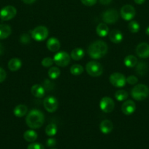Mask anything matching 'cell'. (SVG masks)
Segmentation results:
<instances>
[{
  "instance_id": "6da1fadb",
  "label": "cell",
  "mask_w": 149,
  "mask_h": 149,
  "mask_svg": "<svg viewBox=\"0 0 149 149\" xmlns=\"http://www.w3.org/2000/svg\"><path fill=\"white\" fill-rule=\"evenodd\" d=\"M108 45L104 41L97 40L89 45L87 52L92 59L98 60L105 56L108 52Z\"/></svg>"
},
{
  "instance_id": "7a4b0ae2",
  "label": "cell",
  "mask_w": 149,
  "mask_h": 149,
  "mask_svg": "<svg viewBox=\"0 0 149 149\" xmlns=\"http://www.w3.org/2000/svg\"><path fill=\"white\" fill-rule=\"evenodd\" d=\"M45 116L41 111L33 109L26 115V124L31 129H38L43 125Z\"/></svg>"
},
{
  "instance_id": "3957f363",
  "label": "cell",
  "mask_w": 149,
  "mask_h": 149,
  "mask_svg": "<svg viewBox=\"0 0 149 149\" xmlns=\"http://www.w3.org/2000/svg\"><path fill=\"white\" fill-rule=\"evenodd\" d=\"M131 95L134 100L141 101L147 98L149 95V88L145 84H137L131 89Z\"/></svg>"
},
{
  "instance_id": "277c9868",
  "label": "cell",
  "mask_w": 149,
  "mask_h": 149,
  "mask_svg": "<svg viewBox=\"0 0 149 149\" xmlns=\"http://www.w3.org/2000/svg\"><path fill=\"white\" fill-rule=\"evenodd\" d=\"M86 72L89 76L93 77H98L103 73V67L99 63L96 61H90L86 65Z\"/></svg>"
},
{
  "instance_id": "5b68a950",
  "label": "cell",
  "mask_w": 149,
  "mask_h": 149,
  "mask_svg": "<svg viewBox=\"0 0 149 149\" xmlns=\"http://www.w3.org/2000/svg\"><path fill=\"white\" fill-rule=\"evenodd\" d=\"M32 38L37 42H42L48 36V30L45 26H39L32 31Z\"/></svg>"
},
{
  "instance_id": "8992f818",
  "label": "cell",
  "mask_w": 149,
  "mask_h": 149,
  "mask_svg": "<svg viewBox=\"0 0 149 149\" xmlns=\"http://www.w3.org/2000/svg\"><path fill=\"white\" fill-rule=\"evenodd\" d=\"M119 15L115 9H109L104 12L102 15V19L106 24H114L118 21Z\"/></svg>"
},
{
  "instance_id": "52a82bcc",
  "label": "cell",
  "mask_w": 149,
  "mask_h": 149,
  "mask_svg": "<svg viewBox=\"0 0 149 149\" xmlns=\"http://www.w3.org/2000/svg\"><path fill=\"white\" fill-rule=\"evenodd\" d=\"M70 58L71 57L65 51H60L57 52V53L54 55L53 60L58 66L66 67L70 63Z\"/></svg>"
},
{
  "instance_id": "ba28073f",
  "label": "cell",
  "mask_w": 149,
  "mask_h": 149,
  "mask_svg": "<svg viewBox=\"0 0 149 149\" xmlns=\"http://www.w3.org/2000/svg\"><path fill=\"white\" fill-rule=\"evenodd\" d=\"M109 81L112 86L115 87H124L127 84V78L123 74L118 72L112 73L110 76Z\"/></svg>"
},
{
  "instance_id": "9c48e42d",
  "label": "cell",
  "mask_w": 149,
  "mask_h": 149,
  "mask_svg": "<svg viewBox=\"0 0 149 149\" xmlns=\"http://www.w3.org/2000/svg\"><path fill=\"white\" fill-rule=\"evenodd\" d=\"M17 14V10L12 5H7L0 10V18L3 21H7L13 19Z\"/></svg>"
},
{
  "instance_id": "30bf717a",
  "label": "cell",
  "mask_w": 149,
  "mask_h": 149,
  "mask_svg": "<svg viewBox=\"0 0 149 149\" xmlns=\"http://www.w3.org/2000/svg\"><path fill=\"white\" fill-rule=\"evenodd\" d=\"M121 16L124 20L127 21H130L134 17L136 14L135 9L133 6L130 4H125L123 6L121 9Z\"/></svg>"
},
{
  "instance_id": "8fae6325",
  "label": "cell",
  "mask_w": 149,
  "mask_h": 149,
  "mask_svg": "<svg viewBox=\"0 0 149 149\" xmlns=\"http://www.w3.org/2000/svg\"><path fill=\"white\" fill-rule=\"evenodd\" d=\"M43 106L48 112L53 113L58 109V100L54 96H48L44 99Z\"/></svg>"
},
{
  "instance_id": "7c38bea8",
  "label": "cell",
  "mask_w": 149,
  "mask_h": 149,
  "mask_svg": "<svg viewBox=\"0 0 149 149\" xmlns=\"http://www.w3.org/2000/svg\"><path fill=\"white\" fill-rule=\"evenodd\" d=\"M99 107L101 110L105 113H110L114 110L115 103L112 98L106 96L101 99L99 102Z\"/></svg>"
},
{
  "instance_id": "4fadbf2b",
  "label": "cell",
  "mask_w": 149,
  "mask_h": 149,
  "mask_svg": "<svg viewBox=\"0 0 149 149\" xmlns=\"http://www.w3.org/2000/svg\"><path fill=\"white\" fill-rule=\"evenodd\" d=\"M136 54L140 58H149V45L145 42L140 43L136 47Z\"/></svg>"
},
{
  "instance_id": "5bb4252c",
  "label": "cell",
  "mask_w": 149,
  "mask_h": 149,
  "mask_svg": "<svg viewBox=\"0 0 149 149\" xmlns=\"http://www.w3.org/2000/svg\"><path fill=\"white\" fill-rule=\"evenodd\" d=\"M136 109V105L134 102L131 100H127L121 106V111L127 116L132 114Z\"/></svg>"
},
{
  "instance_id": "9a60e30c",
  "label": "cell",
  "mask_w": 149,
  "mask_h": 149,
  "mask_svg": "<svg viewBox=\"0 0 149 149\" xmlns=\"http://www.w3.org/2000/svg\"><path fill=\"white\" fill-rule=\"evenodd\" d=\"M46 46L48 50L53 52H56L59 50L60 47H61V44L58 39L55 37H51L47 41Z\"/></svg>"
},
{
  "instance_id": "2e32d148",
  "label": "cell",
  "mask_w": 149,
  "mask_h": 149,
  "mask_svg": "<svg viewBox=\"0 0 149 149\" xmlns=\"http://www.w3.org/2000/svg\"><path fill=\"white\" fill-rule=\"evenodd\" d=\"M99 129L100 131L102 132V133L105 134H109L113 130V124L112 123L110 120H108V119H105V120L102 121L99 125Z\"/></svg>"
},
{
  "instance_id": "e0dca14e",
  "label": "cell",
  "mask_w": 149,
  "mask_h": 149,
  "mask_svg": "<svg viewBox=\"0 0 149 149\" xmlns=\"http://www.w3.org/2000/svg\"><path fill=\"white\" fill-rule=\"evenodd\" d=\"M31 93H32V95L34 96L35 97L37 98H41L45 96V90L43 87V86L40 85V84H34L31 88Z\"/></svg>"
},
{
  "instance_id": "ac0fdd59",
  "label": "cell",
  "mask_w": 149,
  "mask_h": 149,
  "mask_svg": "<svg viewBox=\"0 0 149 149\" xmlns=\"http://www.w3.org/2000/svg\"><path fill=\"white\" fill-rule=\"evenodd\" d=\"M109 35V39L112 43L119 44L122 42L123 40V34L120 31L113 29L110 33H108Z\"/></svg>"
},
{
  "instance_id": "d6986e66",
  "label": "cell",
  "mask_w": 149,
  "mask_h": 149,
  "mask_svg": "<svg viewBox=\"0 0 149 149\" xmlns=\"http://www.w3.org/2000/svg\"><path fill=\"white\" fill-rule=\"evenodd\" d=\"M96 32L100 37H105L109 33V28L105 23H101L96 26Z\"/></svg>"
},
{
  "instance_id": "ffe728a7",
  "label": "cell",
  "mask_w": 149,
  "mask_h": 149,
  "mask_svg": "<svg viewBox=\"0 0 149 149\" xmlns=\"http://www.w3.org/2000/svg\"><path fill=\"white\" fill-rule=\"evenodd\" d=\"M28 108L27 106L23 104H19L15 106L13 110L14 115L17 117H23L25 115L27 114Z\"/></svg>"
},
{
  "instance_id": "44dd1931",
  "label": "cell",
  "mask_w": 149,
  "mask_h": 149,
  "mask_svg": "<svg viewBox=\"0 0 149 149\" xmlns=\"http://www.w3.org/2000/svg\"><path fill=\"white\" fill-rule=\"evenodd\" d=\"M22 66V62L18 58H12L8 63V68L12 71H18Z\"/></svg>"
},
{
  "instance_id": "7402d4cb",
  "label": "cell",
  "mask_w": 149,
  "mask_h": 149,
  "mask_svg": "<svg viewBox=\"0 0 149 149\" xmlns=\"http://www.w3.org/2000/svg\"><path fill=\"white\" fill-rule=\"evenodd\" d=\"M12 29L10 26L6 24H0V39H7L10 36Z\"/></svg>"
},
{
  "instance_id": "603a6c76",
  "label": "cell",
  "mask_w": 149,
  "mask_h": 149,
  "mask_svg": "<svg viewBox=\"0 0 149 149\" xmlns=\"http://www.w3.org/2000/svg\"><path fill=\"white\" fill-rule=\"evenodd\" d=\"M135 72L140 76H144L148 72V65L144 61L137 63L135 65Z\"/></svg>"
},
{
  "instance_id": "cb8c5ba5",
  "label": "cell",
  "mask_w": 149,
  "mask_h": 149,
  "mask_svg": "<svg viewBox=\"0 0 149 149\" xmlns=\"http://www.w3.org/2000/svg\"><path fill=\"white\" fill-rule=\"evenodd\" d=\"M84 55L85 52L82 48H75V49H72L71 54H70V57L72 58V59L76 61L81 60L84 57Z\"/></svg>"
},
{
  "instance_id": "d4e9b609",
  "label": "cell",
  "mask_w": 149,
  "mask_h": 149,
  "mask_svg": "<svg viewBox=\"0 0 149 149\" xmlns=\"http://www.w3.org/2000/svg\"><path fill=\"white\" fill-rule=\"evenodd\" d=\"M37 133L35 132L33 130H26V132L23 133V138L26 141L30 143H33L37 139Z\"/></svg>"
},
{
  "instance_id": "484cf974",
  "label": "cell",
  "mask_w": 149,
  "mask_h": 149,
  "mask_svg": "<svg viewBox=\"0 0 149 149\" xmlns=\"http://www.w3.org/2000/svg\"><path fill=\"white\" fill-rule=\"evenodd\" d=\"M137 63V58L132 55H127L124 58V65L128 68H134Z\"/></svg>"
},
{
  "instance_id": "4316f807",
  "label": "cell",
  "mask_w": 149,
  "mask_h": 149,
  "mask_svg": "<svg viewBox=\"0 0 149 149\" xmlns=\"http://www.w3.org/2000/svg\"><path fill=\"white\" fill-rule=\"evenodd\" d=\"M57 131H58L57 126L53 123L49 124V125H47V127H45V133H46V135L49 137L54 136V135L57 133Z\"/></svg>"
},
{
  "instance_id": "83f0119b",
  "label": "cell",
  "mask_w": 149,
  "mask_h": 149,
  "mask_svg": "<svg viewBox=\"0 0 149 149\" xmlns=\"http://www.w3.org/2000/svg\"><path fill=\"white\" fill-rule=\"evenodd\" d=\"M48 77H49V78L51 79L54 80L59 77L60 74H61V71H60L59 68H57V67H51V68L48 70Z\"/></svg>"
},
{
  "instance_id": "f1b7e54d",
  "label": "cell",
  "mask_w": 149,
  "mask_h": 149,
  "mask_svg": "<svg viewBox=\"0 0 149 149\" xmlns=\"http://www.w3.org/2000/svg\"><path fill=\"white\" fill-rule=\"evenodd\" d=\"M84 68L79 64H74L70 67V73L74 76H79L83 74Z\"/></svg>"
},
{
  "instance_id": "f546056e",
  "label": "cell",
  "mask_w": 149,
  "mask_h": 149,
  "mask_svg": "<svg viewBox=\"0 0 149 149\" xmlns=\"http://www.w3.org/2000/svg\"><path fill=\"white\" fill-rule=\"evenodd\" d=\"M128 29L132 33H136L140 31V24L135 20H130L128 24Z\"/></svg>"
},
{
  "instance_id": "4dcf8cb0",
  "label": "cell",
  "mask_w": 149,
  "mask_h": 149,
  "mask_svg": "<svg viewBox=\"0 0 149 149\" xmlns=\"http://www.w3.org/2000/svg\"><path fill=\"white\" fill-rule=\"evenodd\" d=\"M115 97L118 101H124V100H127L128 97V93L124 90H118L115 93Z\"/></svg>"
},
{
  "instance_id": "1f68e13d",
  "label": "cell",
  "mask_w": 149,
  "mask_h": 149,
  "mask_svg": "<svg viewBox=\"0 0 149 149\" xmlns=\"http://www.w3.org/2000/svg\"><path fill=\"white\" fill-rule=\"evenodd\" d=\"M31 41V36L29 33H23V34L20 35V43L23 44V45H27Z\"/></svg>"
},
{
  "instance_id": "d6a6232c",
  "label": "cell",
  "mask_w": 149,
  "mask_h": 149,
  "mask_svg": "<svg viewBox=\"0 0 149 149\" xmlns=\"http://www.w3.org/2000/svg\"><path fill=\"white\" fill-rule=\"evenodd\" d=\"M53 60L52 58L47 57V58H45L42 59L41 64H42V66L45 67V68H50V67L53 65Z\"/></svg>"
},
{
  "instance_id": "836d02e7",
  "label": "cell",
  "mask_w": 149,
  "mask_h": 149,
  "mask_svg": "<svg viewBox=\"0 0 149 149\" xmlns=\"http://www.w3.org/2000/svg\"><path fill=\"white\" fill-rule=\"evenodd\" d=\"M43 87L47 91H51L53 89L54 84L49 79H45L43 82Z\"/></svg>"
},
{
  "instance_id": "e575fe53",
  "label": "cell",
  "mask_w": 149,
  "mask_h": 149,
  "mask_svg": "<svg viewBox=\"0 0 149 149\" xmlns=\"http://www.w3.org/2000/svg\"><path fill=\"white\" fill-rule=\"evenodd\" d=\"M137 81H138V79L134 75H131L127 78V82L131 85H134L137 84Z\"/></svg>"
},
{
  "instance_id": "d590c367",
  "label": "cell",
  "mask_w": 149,
  "mask_h": 149,
  "mask_svg": "<svg viewBox=\"0 0 149 149\" xmlns=\"http://www.w3.org/2000/svg\"><path fill=\"white\" fill-rule=\"evenodd\" d=\"M27 149H45V147L42 144L38 143H32L28 146Z\"/></svg>"
},
{
  "instance_id": "8d00e7d4",
  "label": "cell",
  "mask_w": 149,
  "mask_h": 149,
  "mask_svg": "<svg viewBox=\"0 0 149 149\" xmlns=\"http://www.w3.org/2000/svg\"><path fill=\"white\" fill-rule=\"evenodd\" d=\"M82 4H84L85 6L88 7H91V6L95 5L97 2V0H80Z\"/></svg>"
},
{
  "instance_id": "74e56055",
  "label": "cell",
  "mask_w": 149,
  "mask_h": 149,
  "mask_svg": "<svg viewBox=\"0 0 149 149\" xmlns=\"http://www.w3.org/2000/svg\"><path fill=\"white\" fill-rule=\"evenodd\" d=\"M56 144V140L55 138H51L47 140L46 145L48 147H53L55 146Z\"/></svg>"
},
{
  "instance_id": "f35d334b",
  "label": "cell",
  "mask_w": 149,
  "mask_h": 149,
  "mask_svg": "<svg viewBox=\"0 0 149 149\" xmlns=\"http://www.w3.org/2000/svg\"><path fill=\"white\" fill-rule=\"evenodd\" d=\"M6 77H7V74L6 71L3 69L2 68L0 67V83L3 82L5 80Z\"/></svg>"
},
{
  "instance_id": "ab89813d",
  "label": "cell",
  "mask_w": 149,
  "mask_h": 149,
  "mask_svg": "<svg viewBox=\"0 0 149 149\" xmlns=\"http://www.w3.org/2000/svg\"><path fill=\"white\" fill-rule=\"evenodd\" d=\"M99 3L103 5H108L109 4H110L112 0H99Z\"/></svg>"
},
{
  "instance_id": "60d3db41",
  "label": "cell",
  "mask_w": 149,
  "mask_h": 149,
  "mask_svg": "<svg viewBox=\"0 0 149 149\" xmlns=\"http://www.w3.org/2000/svg\"><path fill=\"white\" fill-rule=\"evenodd\" d=\"M21 1L26 4H32L34 2H35L36 0H21Z\"/></svg>"
},
{
  "instance_id": "b9f144b4",
  "label": "cell",
  "mask_w": 149,
  "mask_h": 149,
  "mask_svg": "<svg viewBox=\"0 0 149 149\" xmlns=\"http://www.w3.org/2000/svg\"><path fill=\"white\" fill-rule=\"evenodd\" d=\"M145 0H134V1L137 4H143L145 2Z\"/></svg>"
},
{
  "instance_id": "7bdbcfd3",
  "label": "cell",
  "mask_w": 149,
  "mask_h": 149,
  "mask_svg": "<svg viewBox=\"0 0 149 149\" xmlns=\"http://www.w3.org/2000/svg\"><path fill=\"white\" fill-rule=\"evenodd\" d=\"M4 47L2 46V45H1V43H0V55H1V54H3V52H4Z\"/></svg>"
},
{
  "instance_id": "ee69618b",
  "label": "cell",
  "mask_w": 149,
  "mask_h": 149,
  "mask_svg": "<svg viewBox=\"0 0 149 149\" xmlns=\"http://www.w3.org/2000/svg\"><path fill=\"white\" fill-rule=\"evenodd\" d=\"M145 33H146V34L148 35V36H149V26H148V27H147V29H146Z\"/></svg>"
},
{
  "instance_id": "f6af8a7d",
  "label": "cell",
  "mask_w": 149,
  "mask_h": 149,
  "mask_svg": "<svg viewBox=\"0 0 149 149\" xmlns=\"http://www.w3.org/2000/svg\"><path fill=\"white\" fill-rule=\"evenodd\" d=\"M51 149H56V148H51Z\"/></svg>"
}]
</instances>
